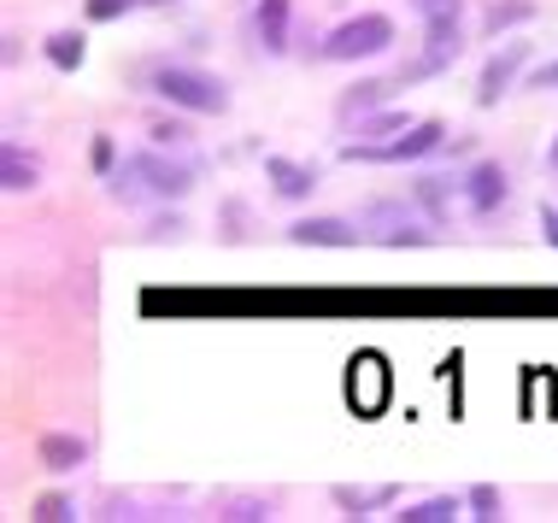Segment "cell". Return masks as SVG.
I'll return each mask as SVG.
<instances>
[{
    "label": "cell",
    "mask_w": 558,
    "mask_h": 523,
    "mask_svg": "<svg viewBox=\"0 0 558 523\" xmlns=\"http://www.w3.org/2000/svg\"><path fill=\"white\" fill-rule=\"evenodd\" d=\"M194 188V166H171L159 154H135L124 159V171L112 177L118 200H142V194H159V200H177V194Z\"/></svg>",
    "instance_id": "1"
},
{
    "label": "cell",
    "mask_w": 558,
    "mask_h": 523,
    "mask_svg": "<svg viewBox=\"0 0 558 523\" xmlns=\"http://www.w3.org/2000/svg\"><path fill=\"white\" fill-rule=\"evenodd\" d=\"M447 142V124L441 118H424V124H405L400 130V142H347L341 147V159H353V166H412V159H424L435 154V147Z\"/></svg>",
    "instance_id": "2"
},
{
    "label": "cell",
    "mask_w": 558,
    "mask_h": 523,
    "mask_svg": "<svg viewBox=\"0 0 558 523\" xmlns=\"http://www.w3.org/2000/svg\"><path fill=\"white\" fill-rule=\"evenodd\" d=\"M395 48V19H383V12H359V19L336 24L324 36V59H336V65H353V59H376Z\"/></svg>",
    "instance_id": "3"
},
{
    "label": "cell",
    "mask_w": 558,
    "mask_h": 523,
    "mask_svg": "<svg viewBox=\"0 0 558 523\" xmlns=\"http://www.w3.org/2000/svg\"><path fill=\"white\" fill-rule=\"evenodd\" d=\"M154 95H165L183 112H223L230 107V88H223L213 71H194V65H165L154 77Z\"/></svg>",
    "instance_id": "4"
},
{
    "label": "cell",
    "mask_w": 558,
    "mask_h": 523,
    "mask_svg": "<svg viewBox=\"0 0 558 523\" xmlns=\"http://www.w3.org/2000/svg\"><path fill=\"white\" fill-rule=\"evenodd\" d=\"M464 206H471L476 218H488V212H500V206H506V171L494 166V159L471 166V177H464Z\"/></svg>",
    "instance_id": "5"
},
{
    "label": "cell",
    "mask_w": 558,
    "mask_h": 523,
    "mask_svg": "<svg viewBox=\"0 0 558 523\" xmlns=\"http://www.w3.org/2000/svg\"><path fill=\"white\" fill-rule=\"evenodd\" d=\"M523 59H530V48H523V41H511L506 53H494L488 65H482V88H476V100H482V107H494V100L506 95V88H511V77L523 71Z\"/></svg>",
    "instance_id": "6"
},
{
    "label": "cell",
    "mask_w": 558,
    "mask_h": 523,
    "mask_svg": "<svg viewBox=\"0 0 558 523\" xmlns=\"http://www.w3.org/2000/svg\"><path fill=\"white\" fill-rule=\"evenodd\" d=\"M289 235H294L300 247H353V242H359V235L347 230L341 218H300Z\"/></svg>",
    "instance_id": "7"
},
{
    "label": "cell",
    "mask_w": 558,
    "mask_h": 523,
    "mask_svg": "<svg viewBox=\"0 0 558 523\" xmlns=\"http://www.w3.org/2000/svg\"><path fill=\"white\" fill-rule=\"evenodd\" d=\"M265 177L277 183L282 200H306V194L318 188V177H312V166H294V159H277V154L265 159Z\"/></svg>",
    "instance_id": "8"
},
{
    "label": "cell",
    "mask_w": 558,
    "mask_h": 523,
    "mask_svg": "<svg viewBox=\"0 0 558 523\" xmlns=\"http://www.w3.org/2000/svg\"><path fill=\"white\" fill-rule=\"evenodd\" d=\"M0 183H7L12 194H29V188L41 183V159L24 154L19 142H7V154H0Z\"/></svg>",
    "instance_id": "9"
},
{
    "label": "cell",
    "mask_w": 558,
    "mask_h": 523,
    "mask_svg": "<svg viewBox=\"0 0 558 523\" xmlns=\"http://www.w3.org/2000/svg\"><path fill=\"white\" fill-rule=\"evenodd\" d=\"M36 459H41V471H77L83 459H88V447L77 436H41Z\"/></svg>",
    "instance_id": "10"
},
{
    "label": "cell",
    "mask_w": 558,
    "mask_h": 523,
    "mask_svg": "<svg viewBox=\"0 0 558 523\" xmlns=\"http://www.w3.org/2000/svg\"><path fill=\"white\" fill-rule=\"evenodd\" d=\"M259 41L270 53L289 48V0H259Z\"/></svg>",
    "instance_id": "11"
},
{
    "label": "cell",
    "mask_w": 558,
    "mask_h": 523,
    "mask_svg": "<svg viewBox=\"0 0 558 523\" xmlns=\"http://www.w3.org/2000/svg\"><path fill=\"white\" fill-rule=\"evenodd\" d=\"M464 512V500H452V495H435V500H417V506H405L400 523H452Z\"/></svg>",
    "instance_id": "12"
},
{
    "label": "cell",
    "mask_w": 558,
    "mask_h": 523,
    "mask_svg": "<svg viewBox=\"0 0 558 523\" xmlns=\"http://www.w3.org/2000/svg\"><path fill=\"white\" fill-rule=\"evenodd\" d=\"M83 59H88L83 36H71V29H59V36H48V65H53V71H77Z\"/></svg>",
    "instance_id": "13"
},
{
    "label": "cell",
    "mask_w": 558,
    "mask_h": 523,
    "mask_svg": "<svg viewBox=\"0 0 558 523\" xmlns=\"http://www.w3.org/2000/svg\"><path fill=\"white\" fill-rule=\"evenodd\" d=\"M376 223H388V230H383V242H429V230H412V218H405L400 212V206H376V212H371Z\"/></svg>",
    "instance_id": "14"
},
{
    "label": "cell",
    "mask_w": 558,
    "mask_h": 523,
    "mask_svg": "<svg viewBox=\"0 0 558 523\" xmlns=\"http://www.w3.org/2000/svg\"><path fill=\"white\" fill-rule=\"evenodd\" d=\"M530 12H535L530 0H494V7H488V19H482V24H488V36H500L506 24H523Z\"/></svg>",
    "instance_id": "15"
},
{
    "label": "cell",
    "mask_w": 558,
    "mask_h": 523,
    "mask_svg": "<svg viewBox=\"0 0 558 523\" xmlns=\"http://www.w3.org/2000/svg\"><path fill=\"white\" fill-rule=\"evenodd\" d=\"M395 500V488H371V495H359V488H336V506H347V512H371V506H388Z\"/></svg>",
    "instance_id": "16"
},
{
    "label": "cell",
    "mask_w": 558,
    "mask_h": 523,
    "mask_svg": "<svg viewBox=\"0 0 558 523\" xmlns=\"http://www.w3.org/2000/svg\"><path fill=\"white\" fill-rule=\"evenodd\" d=\"M135 7H147V0H88V24H112V19H124V12H135Z\"/></svg>",
    "instance_id": "17"
},
{
    "label": "cell",
    "mask_w": 558,
    "mask_h": 523,
    "mask_svg": "<svg viewBox=\"0 0 558 523\" xmlns=\"http://www.w3.org/2000/svg\"><path fill=\"white\" fill-rule=\"evenodd\" d=\"M424 24H441V19H464V0H412Z\"/></svg>",
    "instance_id": "18"
},
{
    "label": "cell",
    "mask_w": 558,
    "mask_h": 523,
    "mask_svg": "<svg viewBox=\"0 0 558 523\" xmlns=\"http://www.w3.org/2000/svg\"><path fill=\"white\" fill-rule=\"evenodd\" d=\"M395 88H400V83H365V88H359V95H347V100H341V112L376 107V100H388V95H395Z\"/></svg>",
    "instance_id": "19"
},
{
    "label": "cell",
    "mask_w": 558,
    "mask_h": 523,
    "mask_svg": "<svg viewBox=\"0 0 558 523\" xmlns=\"http://www.w3.org/2000/svg\"><path fill=\"white\" fill-rule=\"evenodd\" d=\"M471 518H500V488H488V483H476L471 488Z\"/></svg>",
    "instance_id": "20"
},
{
    "label": "cell",
    "mask_w": 558,
    "mask_h": 523,
    "mask_svg": "<svg viewBox=\"0 0 558 523\" xmlns=\"http://www.w3.org/2000/svg\"><path fill=\"white\" fill-rule=\"evenodd\" d=\"M400 130H405V112H376L359 124V136H400Z\"/></svg>",
    "instance_id": "21"
},
{
    "label": "cell",
    "mask_w": 558,
    "mask_h": 523,
    "mask_svg": "<svg viewBox=\"0 0 558 523\" xmlns=\"http://www.w3.org/2000/svg\"><path fill=\"white\" fill-rule=\"evenodd\" d=\"M417 194H424V206L435 218H447V177H424V183H417Z\"/></svg>",
    "instance_id": "22"
},
{
    "label": "cell",
    "mask_w": 558,
    "mask_h": 523,
    "mask_svg": "<svg viewBox=\"0 0 558 523\" xmlns=\"http://www.w3.org/2000/svg\"><path fill=\"white\" fill-rule=\"evenodd\" d=\"M29 518H41V523H59V518H71V500H65V495H41V500H36V512H29Z\"/></svg>",
    "instance_id": "23"
},
{
    "label": "cell",
    "mask_w": 558,
    "mask_h": 523,
    "mask_svg": "<svg viewBox=\"0 0 558 523\" xmlns=\"http://www.w3.org/2000/svg\"><path fill=\"white\" fill-rule=\"evenodd\" d=\"M88 159H95V171L107 177V171L118 166V147H112V136H95V154H88Z\"/></svg>",
    "instance_id": "24"
},
{
    "label": "cell",
    "mask_w": 558,
    "mask_h": 523,
    "mask_svg": "<svg viewBox=\"0 0 558 523\" xmlns=\"http://www.w3.org/2000/svg\"><path fill=\"white\" fill-rule=\"evenodd\" d=\"M218 518H270V506H259V500H235V506H223Z\"/></svg>",
    "instance_id": "25"
},
{
    "label": "cell",
    "mask_w": 558,
    "mask_h": 523,
    "mask_svg": "<svg viewBox=\"0 0 558 523\" xmlns=\"http://www.w3.org/2000/svg\"><path fill=\"white\" fill-rule=\"evenodd\" d=\"M541 230H547V242L558 247V206H541Z\"/></svg>",
    "instance_id": "26"
},
{
    "label": "cell",
    "mask_w": 558,
    "mask_h": 523,
    "mask_svg": "<svg viewBox=\"0 0 558 523\" xmlns=\"http://www.w3.org/2000/svg\"><path fill=\"white\" fill-rule=\"evenodd\" d=\"M530 88H558V65H541L535 77H530Z\"/></svg>",
    "instance_id": "27"
},
{
    "label": "cell",
    "mask_w": 558,
    "mask_h": 523,
    "mask_svg": "<svg viewBox=\"0 0 558 523\" xmlns=\"http://www.w3.org/2000/svg\"><path fill=\"white\" fill-rule=\"evenodd\" d=\"M547 166H553V171H558V142H553V154H547Z\"/></svg>",
    "instance_id": "28"
}]
</instances>
